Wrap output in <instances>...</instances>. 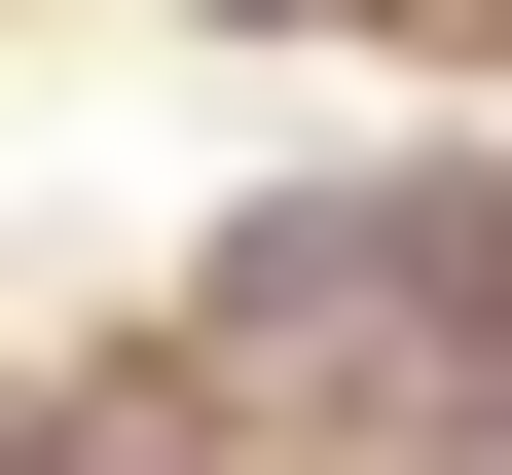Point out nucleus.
<instances>
[{
	"instance_id": "nucleus-1",
	"label": "nucleus",
	"mask_w": 512,
	"mask_h": 475,
	"mask_svg": "<svg viewBox=\"0 0 512 475\" xmlns=\"http://www.w3.org/2000/svg\"><path fill=\"white\" fill-rule=\"evenodd\" d=\"M183 329H220V366L366 475V439L512 329V147L439 110V147H293V183H220V220H183Z\"/></svg>"
},
{
	"instance_id": "nucleus-2",
	"label": "nucleus",
	"mask_w": 512,
	"mask_h": 475,
	"mask_svg": "<svg viewBox=\"0 0 512 475\" xmlns=\"http://www.w3.org/2000/svg\"><path fill=\"white\" fill-rule=\"evenodd\" d=\"M183 37H366V74H439V110H512V0H183Z\"/></svg>"
}]
</instances>
